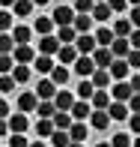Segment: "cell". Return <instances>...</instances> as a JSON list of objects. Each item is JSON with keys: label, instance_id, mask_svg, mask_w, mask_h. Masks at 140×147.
Returning <instances> with one entry per match:
<instances>
[{"label": "cell", "instance_id": "cell-43", "mask_svg": "<svg viewBox=\"0 0 140 147\" xmlns=\"http://www.w3.org/2000/svg\"><path fill=\"white\" fill-rule=\"evenodd\" d=\"M128 6H131L128 0H110V9H113V12H125Z\"/></svg>", "mask_w": 140, "mask_h": 147}, {"label": "cell", "instance_id": "cell-55", "mask_svg": "<svg viewBox=\"0 0 140 147\" xmlns=\"http://www.w3.org/2000/svg\"><path fill=\"white\" fill-rule=\"evenodd\" d=\"M134 147H140V135H134Z\"/></svg>", "mask_w": 140, "mask_h": 147}, {"label": "cell", "instance_id": "cell-30", "mask_svg": "<svg viewBox=\"0 0 140 147\" xmlns=\"http://www.w3.org/2000/svg\"><path fill=\"white\" fill-rule=\"evenodd\" d=\"M30 36H33V30H30V27H15V30H12V39H15V45H30Z\"/></svg>", "mask_w": 140, "mask_h": 147}, {"label": "cell", "instance_id": "cell-19", "mask_svg": "<svg viewBox=\"0 0 140 147\" xmlns=\"http://www.w3.org/2000/svg\"><path fill=\"white\" fill-rule=\"evenodd\" d=\"M36 114H39V120H54V114H57L54 99H42V102H39V108H36Z\"/></svg>", "mask_w": 140, "mask_h": 147}, {"label": "cell", "instance_id": "cell-52", "mask_svg": "<svg viewBox=\"0 0 140 147\" xmlns=\"http://www.w3.org/2000/svg\"><path fill=\"white\" fill-rule=\"evenodd\" d=\"M33 3H36V6H48L51 0H33Z\"/></svg>", "mask_w": 140, "mask_h": 147}, {"label": "cell", "instance_id": "cell-53", "mask_svg": "<svg viewBox=\"0 0 140 147\" xmlns=\"http://www.w3.org/2000/svg\"><path fill=\"white\" fill-rule=\"evenodd\" d=\"M96 147H113V144H110V141H98Z\"/></svg>", "mask_w": 140, "mask_h": 147}, {"label": "cell", "instance_id": "cell-13", "mask_svg": "<svg viewBox=\"0 0 140 147\" xmlns=\"http://www.w3.org/2000/svg\"><path fill=\"white\" fill-rule=\"evenodd\" d=\"M92 60H96V66H98V69H110L116 57H113V51H110V48H98L96 54H92Z\"/></svg>", "mask_w": 140, "mask_h": 147}, {"label": "cell", "instance_id": "cell-50", "mask_svg": "<svg viewBox=\"0 0 140 147\" xmlns=\"http://www.w3.org/2000/svg\"><path fill=\"white\" fill-rule=\"evenodd\" d=\"M0 117H3V120H6V117H12V114H9V105H6V102H0Z\"/></svg>", "mask_w": 140, "mask_h": 147}, {"label": "cell", "instance_id": "cell-54", "mask_svg": "<svg viewBox=\"0 0 140 147\" xmlns=\"http://www.w3.org/2000/svg\"><path fill=\"white\" fill-rule=\"evenodd\" d=\"M30 147H45V144H42V141H33V144H30Z\"/></svg>", "mask_w": 140, "mask_h": 147}, {"label": "cell", "instance_id": "cell-32", "mask_svg": "<svg viewBox=\"0 0 140 147\" xmlns=\"http://www.w3.org/2000/svg\"><path fill=\"white\" fill-rule=\"evenodd\" d=\"M69 135H72V141L84 144V141H86V123H78V120H75V126L69 129Z\"/></svg>", "mask_w": 140, "mask_h": 147}, {"label": "cell", "instance_id": "cell-33", "mask_svg": "<svg viewBox=\"0 0 140 147\" xmlns=\"http://www.w3.org/2000/svg\"><path fill=\"white\" fill-rule=\"evenodd\" d=\"M51 81H54L57 87H66V81H69V69H66V66H57V69L51 72Z\"/></svg>", "mask_w": 140, "mask_h": 147}, {"label": "cell", "instance_id": "cell-41", "mask_svg": "<svg viewBox=\"0 0 140 147\" xmlns=\"http://www.w3.org/2000/svg\"><path fill=\"white\" fill-rule=\"evenodd\" d=\"M0 27H3V33H12V15H9V9H3V15H0Z\"/></svg>", "mask_w": 140, "mask_h": 147}, {"label": "cell", "instance_id": "cell-25", "mask_svg": "<svg viewBox=\"0 0 140 147\" xmlns=\"http://www.w3.org/2000/svg\"><path fill=\"white\" fill-rule=\"evenodd\" d=\"M110 102H113V99H110L107 90H96V96H92V108H96V111H107Z\"/></svg>", "mask_w": 140, "mask_h": 147}, {"label": "cell", "instance_id": "cell-16", "mask_svg": "<svg viewBox=\"0 0 140 147\" xmlns=\"http://www.w3.org/2000/svg\"><path fill=\"white\" fill-rule=\"evenodd\" d=\"M113 33H116V39H128L131 33H134L131 18H119V21H113Z\"/></svg>", "mask_w": 140, "mask_h": 147}, {"label": "cell", "instance_id": "cell-23", "mask_svg": "<svg viewBox=\"0 0 140 147\" xmlns=\"http://www.w3.org/2000/svg\"><path fill=\"white\" fill-rule=\"evenodd\" d=\"M110 117L113 120H131L128 114H131V108H128V102H110Z\"/></svg>", "mask_w": 140, "mask_h": 147}, {"label": "cell", "instance_id": "cell-39", "mask_svg": "<svg viewBox=\"0 0 140 147\" xmlns=\"http://www.w3.org/2000/svg\"><path fill=\"white\" fill-rule=\"evenodd\" d=\"M33 141H27V138H24V135H9V144H6V147H30Z\"/></svg>", "mask_w": 140, "mask_h": 147}, {"label": "cell", "instance_id": "cell-29", "mask_svg": "<svg viewBox=\"0 0 140 147\" xmlns=\"http://www.w3.org/2000/svg\"><path fill=\"white\" fill-rule=\"evenodd\" d=\"M36 132H39V138H51L57 132V126H54V120H36Z\"/></svg>", "mask_w": 140, "mask_h": 147}, {"label": "cell", "instance_id": "cell-5", "mask_svg": "<svg viewBox=\"0 0 140 147\" xmlns=\"http://www.w3.org/2000/svg\"><path fill=\"white\" fill-rule=\"evenodd\" d=\"M96 69H98L96 60L86 57V54H81V57H78V63H75V72H78L81 78H92V75H96Z\"/></svg>", "mask_w": 140, "mask_h": 147}, {"label": "cell", "instance_id": "cell-22", "mask_svg": "<svg viewBox=\"0 0 140 147\" xmlns=\"http://www.w3.org/2000/svg\"><path fill=\"white\" fill-rule=\"evenodd\" d=\"M54 126H57V129H63V132H69L72 126H75L72 111H57V114H54Z\"/></svg>", "mask_w": 140, "mask_h": 147}, {"label": "cell", "instance_id": "cell-47", "mask_svg": "<svg viewBox=\"0 0 140 147\" xmlns=\"http://www.w3.org/2000/svg\"><path fill=\"white\" fill-rule=\"evenodd\" d=\"M128 42H131V48H134V51H140V30L131 33V36H128Z\"/></svg>", "mask_w": 140, "mask_h": 147}, {"label": "cell", "instance_id": "cell-26", "mask_svg": "<svg viewBox=\"0 0 140 147\" xmlns=\"http://www.w3.org/2000/svg\"><path fill=\"white\" fill-rule=\"evenodd\" d=\"M78 36H81V33L75 30V24H72V27H60V30H57V39H60L63 45H75Z\"/></svg>", "mask_w": 140, "mask_h": 147}, {"label": "cell", "instance_id": "cell-48", "mask_svg": "<svg viewBox=\"0 0 140 147\" xmlns=\"http://www.w3.org/2000/svg\"><path fill=\"white\" fill-rule=\"evenodd\" d=\"M131 24H134V30H140V6L131 9Z\"/></svg>", "mask_w": 140, "mask_h": 147}, {"label": "cell", "instance_id": "cell-18", "mask_svg": "<svg viewBox=\"0 0 140 147\" xmlns=\"http://www.w3.org/2000/svg\"><path fill=\"white\" fill-rule=\"evenodd\" d=\"M92 96H96V84H92V78H81V84H78V99L92 102Z\"/></svg>", "mask_w": 140, "mask_h": 147}, {"label": "cell", "instance_id": "cell-12", "mask_svg": "<svg viewBox=\"0 0 140 147\" xmlns=\"http://www.w3.org/2000/svg\"><path fill=\"white\" fill-rule=\"evenodd\" d=\"M110 75H113V81H125V78L131 75V66H128V60H113V66H110Z\"/></svg>", "mask_w": 140, "mask_h": 147}, {"label": "cell", "instance_id": "cell-56", "mask_svg": "<svg viewBox=\"0 0 140 147\" xmlns=\"http://www.w3.org/2000/svg\"><path fill=\"white\" fill-rule=\"evenodd\" d=\"M128 3H131V6H140V0H128Z\"/></svg>", "mask_w": 140, "mask_h": 147}, {"label": "cell", "instance_id": "cell-24", "mask_svg": "<svg viewBox=\"0 0 140 147\" xmlns=\"http://www.w3.org/2000/svg\"><path fill=\"white\" fill-rule=\"evenodd\" d=\"M33 69H36L39 75H51V72H54L57 66H54V60H51V57H45V54H39V57H36V63H33Z\"/></svg>", "mask_w": 140, "mask_h": 147}, {"label": "cell", "instance_id": "cell-6", "mask_svg": "<svg viewBox=\"0 0 140 147\" xmlns=\"http://www.w3.org/2000/svg\"><path fill=\"white\" fill-rule=\"evenodd\" d=\"M15 63H21V66H30V63H36V51H33V45H15Z\"/></svg>", "mask_w": 140, "mask_h": 147}, {"label": "cell", "instance_id": "cell-42", "mask_svg": "<svg viewBox=\"0 0 140 147\" xmlns=\"http://www.w3.org/2000/svg\"><path fill=\"white\" fill-rule=\"evenodd\" d=\"M15 78H12V75H3V81H0V90H3V93H12V90H15Z\"/></svg>", "mask_w": 140, "mask_h": 147}, {"label": "cell", "instance_id": "cell-58", "mask_svg": "<svg viewBox=\"0 0 140 147\" xmlns=\"http://www.w3.org/2000/svg\"><path fill=\"white\" fill-rule=\"evenodd\" d=\"M72 147H84V144H78V141H75V144H72Z\"/></svg>", "mask_w": 140, "mask_h": 147}, {"label": "cell", "instance_id": "cell-46", "mask_svg": "<svg viewBox=\"0 0 140 147\" xmlns=\"http://www.w3.org/2000/svg\"><path fill=\"white\" fill-rule=\"evenodd\" d=\"M128 126H131V132H134V135H140V114H131Z\"/></svg>", "mask_w": 140, "mask_h": 147}, {"label": "cell", "instance_id": "cell-51", "mask_svg": "<svg viewBox=\"0 0 140 147\" xmlns=\"http://www.w3.org/2000/svg\"><path fill=\"white\" fill-rule=\"evenodd\" d=\"M0 3H3V9H9V6H15L18 0H0Z\"/></svg>", "mask_w": 140, "mask_h": 147}, {"label": "cell", "instance_id": "cell-9", "mask_svg": "<svg viewBox=\"0 0 140 147\" xmlns=\"http://www.w3.org/2000/svg\"><path fill=\"white\" fill-rule=\"evenodd\" d=\"M92 111H96V108H92V102H84V99H78L75 108H72V117H75L78 123H84V120H90V117H92Z\"/></svg>", "mask_w": 140, "mask_h": 147}, {"label": "cell", "instance_id": "cell-38", "mask_svg": "<svg viewBox=\"0 0 140 147\" xmlns=\"http://www.w3.org/2000/svg\"><path fill=\"white\" fill-rule=\"evenodd\" d=\"M110 144H113V147H134V138L125 135V132H116V135L110 138Z\"/></svg>", "mask_w": 140, "mask_h": 147}, {"label": "cell", "instance_id": "cell-21", "mask_svg": "<svg viewBox=\"0 0 140 147\" xmlns=\"http://www.w3.org/2000/svg\"><path fill=\"white\" fill-rule=\"evenodd\" d=\"M110 81H113L110 69H96V75H92V84H96V90H107V87H110Z\"/></svg>", "mask_w": 140, "mask_h": 147}, {"label": "cell", "instance_id": "cell-1", "mask_svg": "<svg viewBox=\"0 0 140 147\" xmlns=\"http://www.w3.org/2000/svg\"><path fill=\"white\" fill-rule=\"evenodd\" d=\"M51 18H54V24H57V27H72V24H75V18H78V12H75V6L60 3L57 9L51 12Z\"/></svg>", "mask_w": 140, "mask_h": 147}, {"label": "cell", "instance_id": "cell-36", "mask_svg": "<svg viewBox=\"0 0 140 147\" xmlns=\"http://www.w3.org/2000/svg\"><path fill=\"white\" fill-rule=\"evenodd\" d=\"M96 9V0H75V12L78 15H92Z\"/></svg>", "mask_w": 140, "mask_h": 147}, {"label": "cell", "instance_id": "cell-27", "mask_svg": "<svg viewBox=\"0 0 140 147\" xmlns=\"http://www.w3.org/2000/svg\"><path fill=\"white\" fill-rule=\"evenodd\" d=\"M54 27H57L54 18H36V24H33V30H36L39 36H54V33H51Z\"/></svg>", "mask_w": 140, "mask_h": 147}, {"label": "cell", "instance_id": "cell-10", "mask_svg": "<svg viewBox=\"0 0 140 147\" xmlns=\"http://www.w3.org/2000/svg\"><path fill=\"white\" fill-rule=\"evenodd\" d=\"M57 57H60V63H63V66H75V63H78V57H81V51H78L75 45H63Z\"/></svg>", "mask_w": 140, "mask_h": 147}, {"label": "cell", "instance_id": "cell-34", "mask_svg": "<svg viewBox=\"0 0 140 147\" xmlns=\"http://www.w3.org/2000/svg\"><path fill=\"white\" fill-rule=\"evenodd\" d=\"M30 75H33V69H30V66H21V63H18L15 69H12V78H15L18 84H24V81H30Z\"/></svg>", "mask_w": 140, "mask_h": 147}, {"label": "cell", "instance_id": "cell-35", "mask_svg": "<svg viewBox=\"0 0 140 147\" xmlns=\"http://www.w3.org/2000/svg\"><path fill=\"white\" fill-rule=\"evenodd\" d=\"M92 21H96L92 15H78V18H75V30H78V33H90Z\"/></svg>", "mask_w": 140, "mask_h": 147}, {"label": "cell", "instance_id": "cell-40", "mask_svg": "<svg viewBox=\"0 0 140 147\" xmlns=\"http://www.w3.org/2000/svg\"><path fill=\"white\" fill-rule=\"evenodd\" d=\"M12 42H15L12 33H3V36H0V48H3V54H12Z\"/></svg>", "mask_w": 140, "mask_h": 147}, {"label": "cell", "instance_id": "cell-2", "mask_svg": "<svg viewBox=\"0 0 140 147\" xmlns=\"http://www.w3.org/2000/svg\"><path fill=\"white\" fill-rule=\"evenodd\" d=\"M75 48L81 51V54L92 57V54L98 51V39H96V33H81V36H78V42H75Z\"/></svg>", "mask_w": 140, "mask_h": 147}, {"label": "cell", "instance_id": "cell-49", "mask_svg": "<svg viewBox=\"0 0 140 147\" xmlns=\"http://www.w3.org/2000/svg\"><path fill=\"white\" fill-rule=\"evenodd\" d=\"M131 90H134V93H140V75H137V72L131 75Z\"/></svg>", "mask_w": 140, "mask_h": 147}, {"label": "cell", "instance_id": "cell-37", "mask_svg": "<svg viewBox=\"0 0 140 147\" xmlns=\"http://www.w3.org/2000/svg\"><path fill=\"white\" fill-rule=\"evenodd\" d=\"M33 6H36L33 0H18V3H15V15L18 18H27L30 12H33Z\"/></svg>", "mask_w": 140, "mask_h": 147}, {"label": "cell", "instance_id": "cell-7", "mask_svg": "<svg viewBox=\"0 0 140 147\" xmlns=\"http://www.w3.org/2000/svg\"><path fill=\"white\" fill-rule=\"evenodd\" d=\"M110 90H113V102H128V99L134 96V90H131V81H116Z\"/></svg>", "mask_w": 140, "mask_h": 147}, {"label": "cell", "instance_id": "cell-3", "mask_svg": "<svg viewBox=\"0 0 140 147\" xmlns=\"http://www.w3.org/2000/svg\"><path fill=\"white\" fill-rule=\"evenodd\" d=\"M39 102H42V99L36 96V90H24L21 96H18V111H21V114H33V111L39 108Z\"/></svg>", "mask_w": 140, "mask_h": 147}, {"label": "cell", "instance_id": "cell-44", "mask_svg": "<svg viewBox=\"0 0 140 147\" xmlns=\"http://www.w3.org/2000/svg\"><path fill=\"white\" fill-rule=\"evenodd\" d=\"M128 108H131V114H140V93H134L128 99Z\"/></svg>", "mask_w": 140, "mask_h": 147}, {"label": "cell", "instance_id": "cell-14", "mask_svg": "<svg viewBox=\"0 0 140 147\" xmlns=\"http://www.w3.org/2000/svg\"><path fill=\"white\" fill-rule=\"evenodd\" d=\"M27 114H21V111H18V114H12L9 117V129H12V135H24V132H27Z\"/></svg>", "mask_w": 140, "mask_h": 147}, {"label": "cell", "instance_id": "cell-28", "mask_svg": "<svg viewBox=\"0 0 140 147\" xmlns=\"http://www.w3.org/2000/svg\"><path fill=\"white\" fill-rule=\"evenodd\" d=\"M110 15H113V9H110V3H96V9H92V18L96 21H110Z\"/></svg>", "mask_w": 140, "mask_h": 147}, {"label": "cell", "instance_id": "cell-4", "mask_svg": "<svg viewBox=\"0 0 140 147\" xmlns=\"http://www.w3.org/2000/svg\"><path fill=\"white\" fill-rule=\"evenodd\" d=\"M60 48H63V42H60L57 36H42L39 39V54H45V57L60 54Z\"/></svg>", "mask_w": 140, "mask_h": 147}, {"label": "cell", "instance_id": "cell-20", "mask_svg": "<svg viewBox=\"0 0 140 147\" xmlns=\"http://www.w3.org/2000/svg\"><path fill=\"white\" fill-rule=\"evenodd\" d=\"M110 51H113V57H116V60H125L134 48H131V42H128V39H116V42L110 45Z\"/></svg>", "mask_w": 140, "mask_h": 147}, {"label": "cell", "instance_id": "cell-11", "mask_svg": "<svg viewBox=\"0 0 140 147\" xmlns=\"http://www.w3.org/2000/svg\"><path fill=\"white\" fill-rule=\"evenodd\" d=\"M96 39H98V48H110V45L116 42V33H113V27H107V24H104V27L96 30Z\"/></svg>", "mask_w": 140, "mask_h": 147}, {"label": "cell", "instance_id": "cell-45", "mask_svg": "<svg viewBox=\"0 0 140 147\" xmlns=\"http://www.w3.org/2000/svg\"><path fill=\"white\" fill-rule=\"evenodd\" d=\"M125 60H128V66H131V69H140V51H131Z\"/></svg>", "mask_w": 140, "mask_h": 147}, {"label": "cell", "instance_id": "cell-57", "mask_svg": "<svg viewBox=\"0 0 140 147\" xmlns=\"http://www.w3.org/2000/svg\"><path fill=\"white\" fill-rule=\"evenodd\" d=\"M96 3H110V0H96Z\"/></svg>", "mask_w": 140, "mask_h": 147}, {"label": "cell", "instance_id": "cell-8", "mask_svg": "<svg viewBox=\"0 0 140 147\" xmlns=\"http://www.w3.org/2000/svg\"><path fill=\"white\" fill-rule=\"evenodd\" d=\"M57 93H60V87L51 81V78H42L39 87H36V96H39V99H57Z\"/></svg>", "mask_w": 140, "mask_h": 147}, {"label": "cell", "instance_id": "cell-31", "mask_svg": "<svg viewBox=\"0 0 140 147\" xmlns=\"http://www.w3.org/2000/svg\"><path fill=\"white\" fill-rule=\"evenodd\" d=\"M51 144H54V147H72V144H75V141H72V135H69V132H63V129H57L54 135H51Z\"/></svg>", "mask_w": 140, "mask_h": 147}, {"label": "cell", "instance_id": "cell-17", "mask_svg": "<svg viewBox=\"0 0 140 147\" xmlns=\"http://www.w3.org/2000/svg\"><path fill=\"white\" fill-rule=\"evenodd\" d=\"M75 102H78V99L72 96L69 90H60V93H57V99H54L57 111H72V108H75Z\"/></svg>", "mask_w": 140, "mask_h": 147}, {"label": "cell", "instance_id": "cell-15", "mask_svg": "<svg viewBox=\"0 0 140 147\" xmlns=\"http://www.w3.org/2000/svg\"><path fill=\"white\" fill-rule=\"evenodd\" d=\"M110 111H92V117H90V126H92V129H98V132H102V129H107V126H110Z\"/></svg>", "mask_w": 140, "mask_h": 147}]
</instances>
